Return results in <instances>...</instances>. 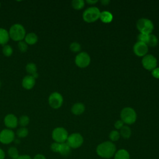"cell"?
<instances>
[{"label": "cell", "mask_w": 159, "mask_h": 159, "mask_svg": "<svg viewBox=\"0 0 159 159\" xmlns=\"http://www.w3.org/2000/svg\"><path fill=\"white\" fill-rule=\"evenodd\" d=\"M33 159H47L46 157L42 154H37L34 156Z\"/></svg>", "instance_id": "cell-37"}, {"label": "cell", "mask_w": 159, "mask_h": 159, "mask_svg": "<svg viewBox=\"0 0 159 159\" xmlns=\"http://www.w3.org/2000/svg\"><path fill=\"white\" fill-rule=\"evenodd\" d=\"M71 148L66 142L60 143L58 153L63 157H68L71 153Z\"/></svg>", "instance_id": "cell-16"}, {"label": "cell", "mask_w": 159, "mask_h": 159, "mask_svg": "<svg viewBox=\"0 0 159 159\" xmlns=\"http://www.w3.org/2000/svg\"><path fill=\"white\" fill-rule=\"evenodd\" d=\"M87 3H88V4H94L95 3H96L97 2H98V1L97 0H96V1H91V0H88V1H86Z\"/></svg>", "instance_id": "cell-40"}, {"label": "cell", "mask_w": 159, "mask_h": 159, "mask_svg": "<svg viewBox=\"0 0 159 159\" xmlns=\"http://www.w3.org/2000/svg\"><path fill=\"white\" fill-rule=\"evenodd\" d=\"M5 158V153L2 149L0 148V159H4Z\"/></svg>", "instance_id": "cell-38"}, {"label": "cell", "mask_w": 159, "mask_h": 159, "mask_svg": "<svg viewBox=\"0 0 159 159\" xmlns=\"http://www.w3.org/2000/svg\"><path fill=\"white\" fill-rule=\"evenodd\" d=\"M25 70H26L27 72L31 75L37 73V66H36L35 64L34 63H27L25 66Z\"/></svg>", "instance_id": "cell-25"}, {"label": "cell", "mask_w": 159, "mask_h": 159, "mask_svg": "<svg viewBox=\"0 0 159 159\" xmlns=\"http://www.w3.org/2000/svg\"><path fill=\"white\" fill-rule=\"evenodd\" d=\"M7 153L11 159H17L19 156V151L15 147H11L8 148Z\"/></svg>", "instance_id": "cell-22"}, {"label": "cell", "mask_w": 159, "mask_h": 159, "mask_svg": "<svg viewBox=\"0 0 159 159\" xmlns=\"http://www.w3.org/2000/svg\"><path fill=\"white\" fill-rule=\"evenodd\" d=\"M142 64L145 69L152 71L154 68L157 67V60L152 55H146L143 57V58L142 60Z\"/></svg>", "instance_id": "cell-8"}, {"label": "cell", "mask_w": 159, "mask_h": 159, "mask_svg": "<svg viewBox=\"0 0 159 159\" xmlns=\"http://www.w3.org/2000/svg\"><path fill=\"white\" fill-rule=\"evenodd\" d=\"M114 159H130V154L125 149H120L114 154Z\"/></svg>", "instance_id": "cell-19"}, {"label": "cell", "mask_w": 159, "mask_h": 159, "mask_svg": "<svg viewBox=\"0 0 159 159\" xmlns=\"http://www.w3.org/2000/svg\"><path fill=\"white\" fill-rule=\"evenodd\" d=\"M15 139L14 132L9 129H4L0 132V142L3 144H9Z\"/></svg>", "instance_id": "cell-11"}, {"label": "cell", "mask_w": 159, "mask_h": 159, "mask_svg": "<svg viewBox=\"0 0 159 159\" xmlns=\"http://www.w3.org/2000/svg\"><path fill=\"white\" fill-rule=\"evenodd\" d=\"M9 37L14 41H22L25 37V30L22 25L15 24L12 25L9 31Z\"/></svg>", "instance_id": "cell-2"}, {"label": "cell", "mask_w": 159, "mask_h": 159, "mask_svg": "<svg viewBox=\"0 0 159 159\" xmlns=\"http://www.w3.org/2000/svg\"><path fill=\"white\" fill-rule=\"evenodd\" d=\"M134 52L138 57H144L148 52V45L143 42H137L134 45Z\"/></svg>", "instance_id": "cell-12"}, {"label": "cell", "mask_w": 159, "mask_h": 159, "mask_svg": "<svg viewBox=\"0 0 159 159\" xmlns=\"http://www.w3.org/2000/svg\"><path fill=\"white\" fill-rule=\"evenodd\" d=\"M85 110L84 105L81 102H76L71 107V112L75 115H81Z\"/></svg>", "instance_id": "cell-15"}, {"label": "cell", "mask_w": 159, "mask_h": 159, "mask_svg": "<svg viewBox=\"0 0 159 159\" xmlns=\"http://www.w3.org/2000/svg\"><path fill=\"white\" fill-rule=\"evenodd\" d=\"M83 137L79 133H73L68 135L66 143L71 148H78L83 143Z\"/></svg>", "instance_id": "cell-7"}, {"label": "cell", "mask_w": 159, "mask_h": 159, "mask_svg": "<svg viewBox=\"0 0 159 159\" xmlns=\"http://www.w3.org/2000/svg\"><path fill=\"white\" fill-rule=\"evenodd\" d=\"M35 84V79L32 75L25 76L22 82V86L26 89H31Z\"/></svg>", "instance_id": "cell-14"}, {"label": "cell", "mask_w": 159, "mask_h": 159, "mask_svg": "<svg viewBox=\"0 0 159 159\" xmlns=\"http://www.w3.org/2000/svg\"><path fill=\"white\" fill-rule=\"evenodd\" d=\"M72 7L76 10H80L84 6V1L83 0H73L71 2Z\"/></svg>", "instance_id": "cell-24"}, {"label": "cell", "mask_w": 159, "mask_h": 159, "mask_svg": "<svg viewBox=\"0 0 159 159\" xmlns=\"http://www.w3.org/2000/svg\"><path fill=\"white\" fill-rule=\"evenodd\" d=\"M0 86H1V82H0Z\"/></svg>", "instance_id": "cell-42"}, {"label": "cell", "mask_w": 159, "mask_h": 159, "mask_svg": "<svg viewBox=\"0 0 159 159\" xmlns=\"http://www.w3.org/2000/svg\"><path fill=\"white\" fill-rule=\"evenodd\" d=\"M18 48L19 50L21 52H25L28 48V46L27 44L25 43V42L24 41H20L18 43Z\"/></svg>", "instance_id": "cell-31"}, {"label": "cell", "mask_w": 159, "mask_h": 159, "mask_svg": "<svg viewBox=\"0 0 159 159\" xmlns=\"http://www.w3.org/2000/svg\"><path fill=\"white\" fill-rule=\"evenodd\" d=\"M100 11L97 7H90L87 8L83 14V19L86 22H93L99 18Z\"/></svg>", "instance_id": "cell-5"}, {"label": "cell", "mask_w": 159, "mask_h": 159, "mask_svg": "<svg viewBox=\"0 0 159 159\" xmlns=\"http://www.w3.org/2000/svg\"><path fill=\"white\" fill-rule=\"evenodd\" d=\"M16 134L19 138H24L27 137L29 134V130L26 127H20L19 128L16 132Z\"/></svg>", "instance_id": "cell-26"}, {"label": "cell", "mask_w": 159, "mask_h": 159, "mask_svg": "<svg viewBox=\"0 0 159 159\" xmlns=\"http://www.w3.org/2000/svg\"><path fill=\"white\" fill-rule=\"evenodd\" d=\"M120 119L124 124L130 125L136 121L137 114L133 108L126 107L120 112Z\"/></svg>", "instance_id": "cell-3"}, {"label": "cell", "mask_w": 159, "mask_h": 159, "mask_svg": "<svg viewBox=\"0 0 159 159\" xmlns=\"http://www.w3.org/2000/svg\"><path fill=\"white\" fill-rule=\"evenodd\" d=\"M99 19L104 23H109L112 20L113 16L109 11H102L100 13Z\"/></svg>", "instance_id": "cell-18"}, {"label": "cell", "mask_w": 159, "mask_h": 159, "mask_svg": "<svg viewBox=\"0 0 159 159\" xmlns=\"http://www.w3.org/2000/svg\"><path fill=\"white\" fill-rule=\"evenodd\" d=\"M75 63L80 68L87 67L91 61V58L88 53L84 52H80L75 57Z\"/></svg>", "instance_id": "cell-9"}, {"label": "cell", "mask_w": 159, "mask_h": 159, "mask_svg": "<svg viewBox=\"0 0 159 159\" xmlns=\"http://www.w3.org/2000/svg\"><path fill=\"white\" fill-rule=\"evenodd\" d=\"M17 159H32V158L30 157V155L24 154V155H19V157H18Z\"/></svg>", "instance_id": "cell-36"}, {"label": "cell", "mask_w": 159, "mask_h": 159, "mask_svg": "<svg viewBox=\"0 0 159 159\" xmlns=\"http://www.w3.org/2000/svg\"><path fill=\"white\" fill-rule=\"evenodd\" d=\"M148 39V35L145 34H142V33H140L137 37L138 42H143L146 44H147Z\"/></svg>", "instance_id": "cell-32"}, {"label": "cell", "mask_w": 159, "mask_h": 159, "mask_svg": "<svg viewBox=\"0 0 159 159\" xmlns=\"http://www.w3.org/2000/svg\"><path fill=\"white\" fill-rule=\"evenodd\" d=\"M109 137V139L111 140V142H116L119 139L120 135V133L117 130H114L110 132Z\"/></svg>", "instance_id": "cell-27"}, {"label": "cell", "mask_w": 159, "mask_h": 159, "mask_svg": "<svg viewBox=\"0 0 159 159\" xmlns=\"http://www.w3.org/2000/svg\"><path fill=\"white\" fill-rule=\"evenodd\" d=\"M136 26L140 33L149 35L153 30L154 26L153 22L148 19H139L136 24Z\"/></svg>", "instance_id": "cell-4"}, {"label": "cell", "mask_w": 159, "mask_h": 159, "mask_svg": "<svg viewBox=\"0 0 159 159\" xmlns=\"http://www.w3.org/2000/svg\"><path fill=\"white\" fill-rule=\"evenodd\" d=\"M0 7H1V2H0Z\"/></svg>", "instance_id": "cell-41"}, {"label": "cell", "mask_w": 159, "mask_h": 159, "mask_svg": "<svg viewBox=\"0 0 159 159\" xmlns=\"http://www.w3.org/2000/svg\"><path fill=\"white\" fill-rule=\"evenodd\" d=\"M70 50L73 52H78L81 50V45L78 42H73L70 45Z\"/></svg>", "instance_id": "cell-30"}, {"label": "cell", "mask_w": 159, "mask_h": 159, "mask_svg": "<svg viewBox=\"0 0 159 159\" xmlns=\"http://www.w3.org/2000/svg\"><path fill=\"white\" fill-rule=\"evenodd\" d=\"M101 2L102 5L106 6V5L109 4V3L110 2V1L109 0H102V1H101Z\"/></svg>", "instance_id": "cell-39"}, {"label": "cell", "mask_w": 159, "mask_h": 159, "mask_svg": "<svg viewBox=\"0 0 159 159\" xmlns=\"http://www.w3.org/2000/svg\"><path fill=\"white\" fill-rule=\"evenodd\" d=\"M38 40V37L35 33L31 32L25 35V42L27 44L29 45H34Z\"/></svg>", "instance_id": "cell-20"}, {"label": "cell", "mask_w": 159, "mask_h": 159, "mask_svg": "<svg viewBox=\"0 0 159 159\" xmlns=\"http://www.w3.org/2000/svg\"><path fill=\"white\" fill-rule=\"evenodd\" d=\"M13 50L12 47L9 45H4L2 48V53L6 57H10L12 54Z\"/></svg>", "instance_id": "cell-29"}, {"label": "cell", "mask_w": 159, "mask_h": 159, "mask_svg": "<svg viewBox=\"0 0 159 159\" xmlns=\"http://www.w3.org/2000/svg\"><path fill=\"white\" fill-rule=\"evenodd\" d=\"M120 135L125 139H129L132 134L131 130L130 127L127 125H124L120 129Z\"/></svg>", "instance_id": "cell-21"}, {"label": "cell", "mask_w": 159, "mask_h": 159, "mask_svg": "<svg viewBox=\"0 0 159 159\" xmlns=\"http://www.w3.org/2000/svg\"><path fill=\"white\" fill-rule=\"evenodd\" d=\"M152 76L157 79H159V67H156L152 71Z\"/></svg>", "instance_id": "cell-35"}, {"label": "cell", "mask_w": 159, "mask_h": 159, "mask_svg": "<svg viewBox=\"0 0 159 159\" xmlns=\"http://www.w3.org/2000/svg\"><path fill=\"white\" fill-rule=\"evenodd\" d=\"M124 124L121 120H118L114 123V127L116 129H120L124 126Z\"/></svg>", "instance_id": "cell-34"}, {"label": "cell", "mask_w": 159, "mask_h": 159, "mask_svg": "<svg viewBox=\"0 0 159 159\" xmlns=\"http://www.w3.org/2000/svg\"><path fill=\"white\" fill-rule=\"evenodd\" d=\"M4 122L5 125L9 129H14L18 124V119L16 116H15V115L12 114H9L4 117Z\"/></svg>", "instance_id": "cell-13"}, {"label": "cell", "mask_w": 159, "mask_h": 159, "mask_svg": "<svg viewBox=\"0 0 159 159\" xmlns=\"http://www.w3.org/2000/svg\"><path fill=\"white\" fill-rule=\"evenodd\" d=\"M52 137L55 142L62 143L66 141L68 137V134L65 128L58 127L53 129L52 131Z\"/></svg>", "instance_id": "cell-6"}, {"label": "cell", "mask_w": 159, "mask_h": 159, "mask_svg": "<svg viewBox=\"0 0 159 159\" xmlns=\"http://www.w3.org/2000/svg\"><path fill=\"white\" fill-rule=\"evenodd\" d=\"M157 44H158V39H157V37L153 34H149L148 35V39L147 42V45L148 46L153 47L157 46Z\"/></svg>", "instance_id": "cell-23"}, {"label": "cell", "mask_w": 159, "mask_h": 159, "mask_svg": "<svg viewBox=\"0 0 159 159\" xmlns=\"http://www.w3.org/2000/svg\"><path fill=\"white\" fill-rule=\"evenodd\" d=\"M60 143H57V142H53L50 145V149L52 152H55V153H58L59 151V148H60Z\"/></svg>", "instance_id": "cell-33"}, {"label": "cell", "mask_w": 159, "mask_h": 159, "mask_svg": "<svg viewBox=\"0 0 159 159\" xmlns=\"http://www.w3.org/2000/svg\"><path fill=\"white\" fill-rule=\"evenodd\" d=\"M9 39V32L3 28H0V45H5Z\"/></svg>", "instance_id": "cell-17"}, {"label": "cell", "mask_w": 159, "mask_h": 159, "mask_svg": "<svg viewBox=\"0 0 159 159\" xmlns=\"http://www.w3.org/2000/svg\"><path fill=\"white\" fill-rule=\"evenodd\" d=\"M29 121H30V119H29V117L25 115H24V116H22L19 120H18V123L20 124V125H21L22 127H25V126H27L29 123Z\"/></svg>", "instance_id": "cell-28"}, {"label": "cell", "mask_w": 159, "mask_h": 159, "mask_svg": "<svg viewBox=\"0 0 159 159\" xmlns=\"http://www.w3.org/2000/svg\"><path fill=\"white\" fill-rule=\"evenodd\" d=\"M63 98L61 94L58 92L52 93L48 98V104L53 109H58L63 104Z\"/></svg>", "instance_id": "cell-10"}, {"label": "cell", "mask_w": 159, "mask_h": 159, "mask_svg": "<svg viewBox=\"0 0 159 159\" xmlns=\"http://www.w3.org/2000/svg\"><path fill=\"white\" fill-rule=\"evenodd\" d=\"M116 152V147L111 141H105L99 144L96 148L97 154L101 158H110Z\"/></svg>", "instance_id": "cell-1"}]
</instances>
